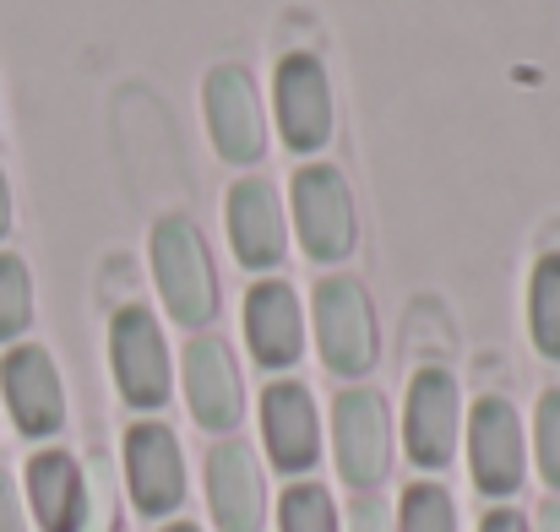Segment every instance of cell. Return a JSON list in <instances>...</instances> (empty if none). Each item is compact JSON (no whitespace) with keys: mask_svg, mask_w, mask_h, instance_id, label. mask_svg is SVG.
Instances as JSON below:
<instances>
[{"mask_svg":"<svg viewBox=\"0 0 560 532\" xmlns=\"http://www.w3.org/2000/svg\"><path fill=\"white\" fill-rule=\"evenodd\" d=\"M109 364H115V386L131 407H164L170 402V348L159 321L142 305L115 310L109 321Z\"/></svg>","mask_w":560,"mask_h":532,"instance_id":"cell-6","label":"cell"},{"mask_svg":"<svg viewBox=\"0 0 560 532\" xmlns=\"http://www.w3.org/2000/svg\"><path fill=\"white\" fill-rule=\"evenodd\" d=\"M534 446H539V473H545V484L560 489V391H545V397H539Z\"/></svg>","mask_w":560,"mask_h":532,"instance_id":"cell-23","label":"cell"},{"mask_svg":"<svg viewBox=\"0 0 560 532\" xmlns=\"http://www.w3.org/2000/svg\"><path fill=\"white\" fill-rule=\"evenodd\" d=\"M272 109H278V131L294 153H322L332 142V82L327 66L305 49L278 60V82H272Z\"/></svg>","mask_w":560,"mask_h":532,"instance_id":"cell-5","label":"cell"},{"mask_svg":"<svg viewBox=\"0 0 560 532\" xmlns=\"http://www.w3.org/2000/svg\"><path fill=\"white\" fill-rule=\"evenodd\" d=\"M397 532H457V511H452V495L441 484H413L402 495V511H397Z\"/></svg>","mask_w":560,"mask_h":532,"instance_id":"cell-21","label":"cell"},{"mask_svg":"<svg viewBox=\"0 0 560 532\" xmlns=\"http://www.w3.org/2000/svg\"><path fill=\"white\" fill-rule=\"evenodd\" d=\"M0 532H27L22 528V500H16V489H11L5 473H0Z\"/></svg>","mask_w":560,"mask_h":532,"instance_id":"cell-25","label":"cell"},{"mask_svg":"<svg viewBox=\"0 0 560 532\" xmlns=\"http://www.w3.org/2000/svg\"><path fill=\"white\" fill-rule=\"evenodd\" d=\"M457 424H463L457 380L446 369H419L413 386H408V407H402L408 457L419 468H446L452 451H457Z\"/></svg>","mask_w":560,"mask_h":532,"instance_id":"cell-10","label":"cell"},{"mask_svg":"<svg viewBox=\"0 0 560 532\" xmlns=\"http://www.w3.org/2000/svg\"><path fill=\"white\" fill-rule=\"evenodd\" d=\"M468 462H474V484L485 495H517L528 451H523L517 407L506 397H479V407L468 418Z\"/></svg>","mask_w":560,"mask_h":532,"instance_id":"cell-11","label":"cell"},{"mask_svg":"<svg viewBox=\"0 0 560 532\" xmlns=\"http://www.w3.org/2000/svg\"><path fill=\"white\" fill-rule=\"evenodd\" d=\"M126 478L142 517H170L186 500V457L170 424H131L126 435Z\"/></svg>","mask_w":560,"mask_h":532,"instance_id":"cell-8","label":"cell"},{"mask_svg":"<svg viewBox=\"0 0 560 532\" xmlns=\"http://www.w3.org/2000/svg\"><path fill=\"white\" fill-rule=\"evenodd\" d=\"M534 532H560V500H556V495L539 506V528H534Z\"/></svg>","mask_w":560,"mask_h":532,"instance_id":"cell-27","label":"cell"},{"mask_svg":"<svg viewBox=\"0 0 560 532\" xmlns=\"http://www.w3.org/2000/svg\"><path fill=\"white\" fill-rule=\"evenodd\" d=\"M289 196H294V228H300L305 256L322 261V267L349 261L354 256V239H360L349 179L338 175L332 164H305V169H294Z\"/></svg>","mask_w":560,"mask_h":532,"instance_id":"cell-2","label":"cell"},{"mask_svg":"<svg viewBox=\"0 0 560 532\" xmlns=\"http://www.w3.org/2000/svg\"><path fill=\"white\" fill-rule=\"evenodd\" d=\"M332 440H338V473L354 489H375L392 468V418L381 391H343L332 407Z\"/></svg>","mask_w":560,"mask_h":532,"instance_id":"cell-7","label":"cell"},{"mask_svg":"<svg viewBox=\"0 0 560 532\" xmlns=\"http://www.w3.org/2000/svg\"><path fill=\"white\" fill-rule=\"evenodd\" d=\"M120 528V506H115V473L109 457H93L82 473V532H115Z\"/></svg>","mask_w":560,"mask_h":532,"instance_id":"cell-22","label":"cell"},{"mask_svg":"<svg viewBox=\"0 0 560 532\" xmlns=\"http://www.w3.org/2000/svg\"><path fill=\"white\" fill-rule=\"evenodd\" d=\"M27 500L44 532H82V473L66 451H38L27 462Z\"/></svg>","mask_w":560,"mask_h":532,"instance_id":"cell-17","label":"cell"},{"mask_svg":"<svg viewBox=\"0 0 560 532\" xmlns=\"http://www.w3.org/2000/svg\"><path fill=\"white\" fill-rule=\"evenodd\" d=\"M164 532H196V528H186V522H180V528H164Z\"/></svg>","mask_w":560,"mask_h":532,"instance_id":"cell-29","label":"cell"},{"mask_svg":"<svg viewBox=\"0 0 560 532\" xmlns=\"http://www.w3.org/2000/svg\"><path fill=\"white\" fill-rule=\"evenodd\" d=\"M0 386L11 402V418L22 435H55L66 424V391H60V369L44 348H11L0 358Z\"/></svg>","mask_w":560,"mask_h":532,"instance_id":"cell-14","label":"cell"},{"mask_svg":"<svg viewBox=\"0 0 560 532\" xmlns=\"http://www.w3.org/2000/svg\"><path fill=\"white\" fill-rule=\"evenodd\" d=\"M278 528L283 532H338L332 495L322 484H289V495L278 506Z\"/></svg>","mask_w":560,"mask_h":532,"instance_id":"cell-20","label":"cell"},{"mask_svg":"<svg viewBox=\"0 0 560 532\" xmlns=\"http://www.w3.org/2000/svg\"><path fill=\"white\" fill-rule=\"evenodd\" d=\"M186 397H190V418L201 429H234L245 413V391H240V369L223 338L196 332L186 343Z\"/></svg>","mask_w":560,"mask_h":532,"instance_id":"cell-12","label":"cell"},{"mask_svg":"<svg viewBox=\"0 0 560 532\" xmlns=\"http://www.w3.org/2000/svg\"><path fill=\"white\" fill-rule=\"evenodd\" d=\"M201 115H207V131H212L218 158L256 164L267 153V109H261L256 76L245 66H218L201 82Z\"/></svg>","mask_w":560,"mask_h":532,"instance_id":"cell-3","label":"cell"},{"mask_svg":"<svg viewBox=\"0 0 560 532\" xmlns=\"http://www.w3.org/2000/svg\"><path fill=\"white\" fill-rule=\"evenodd\" d=\"M479 532H528V522H523L517 511H490V517H485V528H479Z\"/></svg>","mask_w":560,"mask_h":532,"instance_id":"cell-26","label":"cell"},{"mask_svg":"<svg viewBox=\"0 0 560 532\" xmlns=\"http://www.w3.org/2000/svg\"><path fill=\"white\" fill-rule=\"evenodd\" d=\"M261 435L267 457L278 473H305L322 457V429H316V402L300 380H272L261 391Z\"/></svg>","mask_w":560,"mask_h":532,"instance_id":"cell-13","label":"cell"},{"mask_svg":"<svg viewBox=\"0 0 560 532\" xmlns=\"http://www.w3.org/2000/svg\"><path fill=\"white\" fill-rule=\"evenodd\" d=\"M528 327L545 358H560V250L539 256L534 288H528Z\"/></svg>","mask_w":560,"mask_h":532,"instance_id":"cell-18","label":"cell"},{"mask_svg":"<svg viewBox=\"0 0 560 532\" xmlns=\"http://www.w3.org/2000/svg\"><path fill=\"white\" fill-rule=\"evenodd\" d=\"M245 343L261 369H289L305 348V316H300V294L278 277L256 283L245 294Z\"/></svg>","mask_w":560,"mask_h":532,"instance_id":"cell-16","label":"cell"},{"mask_svg":"<svg viewBox=\"0 0 560 532\" xmlns=\"http://www.w3.org/2000/svg\"><path fill=\"white\" fill-rule=\"evenodd\" d=\"M207 500L223 532H261L267 517V489H261V468L250 457L245 440H223L207 457Z\"/></svg>","mask_w":560,"mask_h":532,"instance_id":"cell-15","label":"cell"},{"mask_svg":"<svg viewBox=\"0 0 560 532\" xmlns=\"http://www.w3.org/2000/svg\"><path fill=\"white\" fill-rule=\"evenodd\" d=\"M33 321V283H27V267L22 256L0 250V343L22 338Z\"/></svg>","mask_w":560,"mask_h":532,"instance_id":"cell-19","label":"cell"},{"mask_svg":"<svg viewBox=\"0 0 560 532\" xmlns=\"http://www.w3.org/2000/svg\"><path fill=\"white\" fill-rule=\"evenodd\" d=\"M11 234V185H5V169H0V239Z\"/></svg>","mask_w":560,"mask_h":532,"instance_id":"cell-28","label":"cell"},{"mask_svg":"<svg viewBox=\"0 0 560 532\" xmlns=\"http://www.w3.org/2000/svg\"><path fill=\"white\" fill-rule=\"evenodd\" d=\"M153 277L180 327H207L218 310V277L207 239L190 217H159L153 223Z\"/></svg>","mask_w":560,"mask_h":532,"instance_id":"cell-1","label":"cell"},{"mask_svg":"<svg viewBox=\"0 0 560 532\" xmlns=\"http://www.w3.org/2000/svg\"><path fill=\"white\" fill-rule=\"evenodd\" d=\"M229 245L245 272H272L289 256V223L283 196L267 179H234L229 185Z\"/></svg>","mask_w":560,"mask_h":532,"instance_id":"cell-9","label":"cell"},{"mask_svg":"<svg viewBox=\"0 0 560 532\" xmlns=\"http://www.w3.org/2000/svg\"><path fill=\"white\" fill-rule=\"evenodd\" d=\"M316 343L332 375H365L375 364V310L365 283L322 277L316 283Z\"/></svg>","mask_w":560,"mask_h":532,"instance_id":"cell-4","label":"cell"},{"mask_svg":"<svg viewBox=\"0 0 560 532\" xmlns=\"http://www.w3.org/2000/svg\"><path fill=\"white\" fill-rule=\"evenodd\" d=\"M349 532H392V517H386V506L381 500H354V511H349Z\"/></svg>","mask_w":560,"mask_h":532,"instance_id":"cell-24","label":"cell"}]
</instances>
